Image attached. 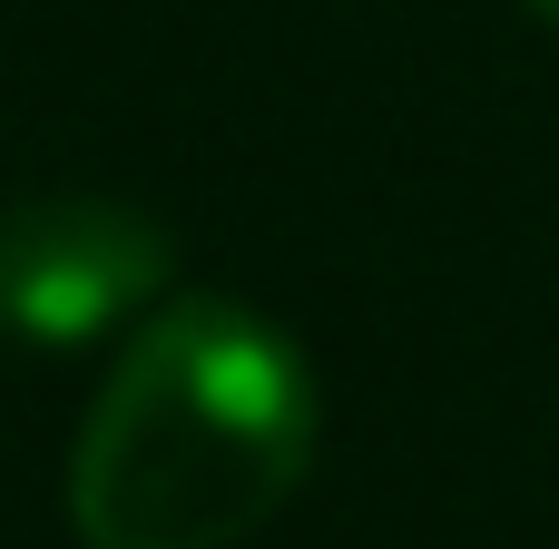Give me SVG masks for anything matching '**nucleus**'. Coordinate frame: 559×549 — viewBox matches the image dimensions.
<instances>
[{
    "label": "nucleus",
    "mask_w": 559,
    "mask_h": 549,
    "mask_svg": "<svg viewBox=\"0 0 559 549\" xmlns=\"http://www.w3.org/2000/svg\"><path fill=\"white\" fill-rule=\"evenodd\" d=\"M314 432L305 354L236 295H177L79 422L69 530L88 549H236L305 491Z\"/></svg>",
    "instance_id": "obj_1"
},
{
    "label": "nucleus",
    "mask_w": 559,
    "mask_h": 549,
    "mask_svg": "<svg viewBox=\"0 0 559 549\" xmlns=\"http://www.w3.org/2000/svg\"><path fill=\"white\" fill-rule=\"evenodd\" d=\"M177 255L138 206L108 196H20L0 206V334L10 344H98L128 314H157Z\"/></svg>",
    "instance_id": "obj_2"
},
{
    "label": "nucleus",
    "mask_w": 559,
    "mask_h": 549,
    "mask_svg": "<svg viewBox=\"0 0 559 549\" xmlns=\"http://www.w3.org/2000/svg\"><path fill=\"white\" fill-rule=\"evenodd\" d=\"M531 10H540V20H550V29H559V0H531Z\"/></svg>",
    "instance_id": "obj_3"
}]
</instances>
